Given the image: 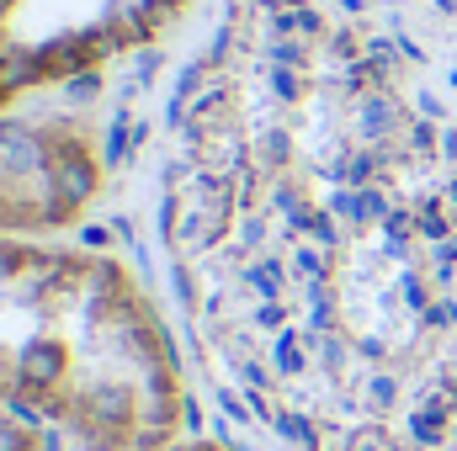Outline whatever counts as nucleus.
Segmentation results:
<instances>
[{"label":"nucleus","mask_w":457,"mask_h":451,"mask_svg":"<svg viewBox=\"0 0 457 451\" xmlns=\"http://www.w3.org/2000/svg\"><path fill=\"white\" fill-rule=\"evenodd\" d=\"M192 0H0V112L154 48Z\"/></svg>","instance_id":"obj_3"},{"label":"nucleus","mask_w":457,"mask_h":451,"mask_svg":"<svg viewBox=\"0 0 457 451\" xmlns=\"http://www.w3.org/2000/svg\"><path fill=\"white\" fill-rule=\"evenodd\" d=\"M107 192L102 122L80 107L21 102L0 112V234L59 239Z\"/></svg>","instance_id":"obj_4"},{"label":"nucleus","mask_w":457,"mask_h":451,"mask_svg":"<svg viewBox=\"0 0 457 451\" xmlns=\"http://www.w3.org/2000/svg\"><path fill=\"white\" fill-rule=\"evenodd\" d=\"M160 250L261 451H457V96L378 0H224L170 96Z\"/></svg>","instance_id":"obj_1"},{"label":"nucleus","mask_w":457,"mask_h":451,"mask_svg":"<svg viewBox=\"0 0 457 451\" xmlns=\"http://www.w3.org/2000/svg\"><path fill=\"white\" fill-rule=\"evenodd\" d=\"M0 451H54V447H48V430L43 425L0 409Z\"/></svg>","instance_id":"obj_5"},{"label":"nucleus","mask_w":457,"mask_h":451,"mask_svg":"<svg viewBox=\"0 0 457 451\" xmlns=\"http://www.w3.org/2000/svg\"><path fill=\"white\" fill-rule=\"evenodd\" d=\"M149 451H245V447H228V441H203V436H181L170 447H149Z\"/></svg>","instance_id":"obj_6"},{"label":"nucleus","mask_w":457,"mask_h":451,"mask_svg":"<svg viewBox=\"0 0 457 451\" xmlns=\"http://www.w3.org/2000/svg\"><path fill=\"white\" fill-rule=\"evenodd\" d=\"M0 409L75 451H149L187 436V366L133 266L0 234Z\"/></svg>","instance_id":"obj_2"}]
</instances>
